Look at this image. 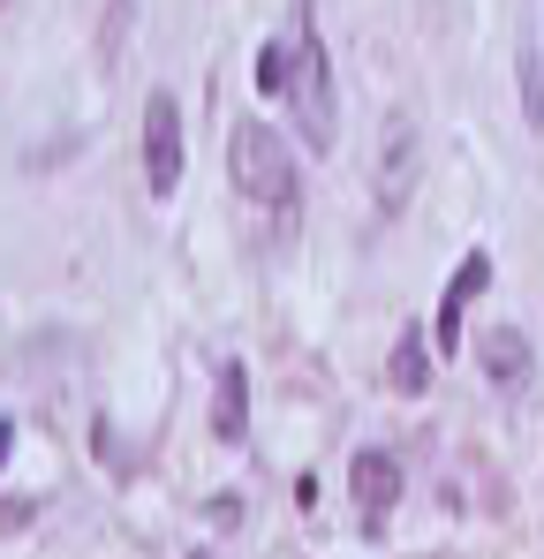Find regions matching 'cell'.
<instances>
[{
	"label": "cell",
	"mask_w": 544,
	"mask_h": 559,
	"mask_svg": "<svg viewBox=\"0 0 544 559\" xmlns=\"http://www.w3.org/2000/svg\"><path fill=\"white\" fill-rule=\"evenodd\" d=\"M189 559H204V552H189Z\"/></svg>",
	"instance_id": "obj_13"
},
{
	"label": "cell",
	"mask_w": 544,
	"mask_h": 559,
	"mask_svg": "<svg viewBox=\"0 0 544 559\" xmlns=\"http://www.w3.org/2000/svg\"><path fill=\"white\" fill-rule=\"evenodd\" d=\"M258 92L265 98L287 92V46H265V53H258Z\"/></svg>",
	"instance_id": "obj_10"
},
{
	"label": "cell",
	"mask_w": 544,
	"mask_h": 559,
	"mask_svg": "<svg viewBox=\"0 0 544 559\" xmlns=\"http://www.w3.org/2000/svg\"><path fill=\"white\" fill-rule=\"evenodd\" d=\"M348 484H356L363 522H386V507L401 499V462H393L386 447H363V454H356V468H348Z\"/></svg>",
	"instance_id": "obj_5"
},
{
	"label": "cell",
	"mask_w": 544,
	"mask_h": 559,
	"mask_svg": "<svg viewBox=\"0 0 544 559\" xmlns=\"http://www.w3.org/2000/svg\"><path fill=\"white\" fill-rule=\"evenodd\" d=\"M484 287H492V258H484V250H469V258H461V273L447 280V302H439V310H469Z\"/></svg>",
	"instance_id": "obj_8"
},
{
	"label": "cell",
	"mask_w": 544,
	"mask_h": 559,
	"mask_svg": "<svg viewBox=\"0 0 544 559\" xmlns=\"http://www.w3.org/2000/svg\"><path fill=\"white\" fill-rule=\"evenodd\" d=\"M227 167H235V189H243V197H258V204H295V159H287V144L272 136L265 121H243V129H235Z\"/></svg>",
	"instance_id": "obj_2"
},
{
	"label": "cell",
	"mask_w": 544,
	"mask_h": 559,
	"mask_svg": "<svg viewBox=\"0 0 544 559\" xmlns=\"http://www.w3.org/2000/svg\"><path fill=\"white\" fill-rule=\"evenodd\" d=\"M409 182H416V121L386 114V129H378V204H401Z\"/></svg>",
	"instance_id": "obj_4"
},
{
	"label": "cell",
	"mask_w": 544,
	"mask_h": 559,
	"mask_svg": "<svg viewBox=\"0 0 544 559\" xmlns=\"http://www.w3.org/2000/svg\"><path fill=\"white\" fill-rule=\"evenodd\" d=\"M121 31H129V0H114V23H106V61H121Z\"/></svg>",
	"instance_id": "obj_11"
},
{
	"label": "cell",
	"mask_w": 544,
	"mask_h": 559,
	"mask_svg": "<svg viewBox=\"0 0 544 559\" xmlns=\"http://www.w3.org/2000/svg\"><path fill=\"white\" fill-rule=\"evenodd\" d=\"M144 182H152V197L181 182V106L167 92H152V106H144Z\"/></svg>",
	"instance_id": "obj_3"
},
{
	"label": "cell",
	"mask_w": 544,
	"mask_h": 559,
	"mask_svg": "<svg viewBox=\"0 0 544 559\" xmlns=\"http://www.w3.org/2000/svg\"><path fill=\"white\" fill-rule=\"evenodd\" d=\"M484 371L499 378V385H522V378H530V341H522L515 325H499V333L484 341Z\"/></svg>",
	"instance_id": "obj_7"
},
{
	"label": "cell",
	"mask_w": 544,
	"mask_h": 559,
	"mask_svg": "<svg viewBox=\"0 0 544 559\" xmlns=\"http://www.w3.org/2000/svg\"><path fill=\"white\" fill-rule=\"evenodd\" d=\"M424 378H431L424 333H401V341H393V385H401V393H424Z\"/></svg>",
	"instance_id": "obj_9"
},
{
	"label": "cell",
	"mask_w": 544,
	"mask_h": 559,
	"mask_svg": "<svg viewBox=\"0 0 544 559\" xmlns=\"http://www.w3.org/2000/svg\"><path fill=\"white\" fill-rule=\"evenodd\" d=\"M212 431H220V439H243V431H250V378H243V364H220V401H212Z\"/></svg>",
	"instance_id": "obj_6"
},
{
	"label": "cell",
	"mask_w": 544,
	"mask_h": 559,
	"mask_svg": "<svg viewBox=\"0 0 544 559\" xmlns=\"http://www.w3.org/2000/svg\"><path fill=\"white\" fill-rule=\"evenodd\" d=\"M8 447H15V431H8V424H0V462H8Z\"/></svg>",
	"instance_id": "obj_12"
},
{
	"label": "cell",
	"mask_w": 544,
	"mask_h": 559,
	"mask_svg": "<svg viewBox=\"0 0 544 559\" xmlns=\"http://www.w3.org/2000/svg\"><path fill=\"white\" fill-rule=\"evenodd\" d=\"M287 106H295V121H303V136L326 152L333 144V69H326V46H318V31H310V15H303V38L287 46Z\"/></svg>",
	"instance_id": "obj_1"
}]
</instances>
